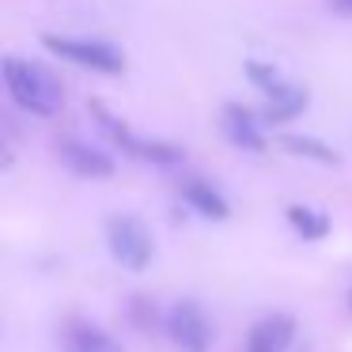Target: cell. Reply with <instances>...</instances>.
Returning a JSON list of instances; mask_svg holds the SVG:
<instances>
[{
  "label": "cell",
  "instance_id": "obj_1",
  "mask_svg": "<svg viewBox=\"0 0 352 352\" xmlns=\"http://www.w3.org/2000/svg\"><path fill=\"white\" fill-rule=\"evenodd\" d=\"M0 76L8 84L12 99L23 110H31L34 118H54L65 102V87L46 65L23 61V57H4L0 65Z\"/></svg>",
  "mask_w": 352,
  "mask_h": 352
},
{
  "label": "cell",
  "instance_id": "obj_2",
  "mask_svg": "<svg viewBox=\"0 0 352 352\" xmlns=\"http://www.w3.org/2000/svg\"><path fill=\"white\" fill-rule=\"evenodd\" d=\"M107 246H110L118 265L129 269V273H144L155 258V239L140 216H110Z\"/></svg>",
  "mask_w": 352,
  "mask_h": 352
},
{
  "label": "cell",
  "instance_id": "obj_3",
  "mask_svg": "<svg viewBox=\"0 0 352 352\" xmlns=\"http://www.w3.org/2000/svg\"><path fill=\"white\" fill-rule=\"evenodd\" d=\"M42 46L50 54L65 57L72 65H84L91 72H102V76H122L125 72V57L118 46L102 38H65V34H42Z\"/></svg>",
  "mask_w": 352,
  "mask_h": 352
},
{
  "label": "cell",
  "instance_id": "obj_4",
  "mask_svg": "<svg viewBox=\"0 0 352 352\" xmlns=\"http://www.w3.org/2000/svg\"><path fill=\"white\" fill-rule=\"evenodd\" d=\"M163 326H167V337L182 352H208L212 341H216L212 318H208V311L201 303H193V299H178V303L167 311Z\"/></svg>",
  "mask_w": 352,
  "mask_h": 352
},
{
  "label": "cell",
  "instance_id": "obj_5",
  "mask_svg": "<svg viewBox=\"0 0 352 352\" xmlns=\"http://www.w3.org/2000/svg\"><path fill=\"white\" fill-rule=\"evenodd\" d=\"M296 341V318L292 314H265L261 322H254L246 333V352H288V344Z\"/></svg>",
  "mask_w": 352,
  "mask_h": 352
},
{
  "label": "cell",
  "instance_id": "obj_6",
  "mask_svg": "<svg viewBox=\"0 0 352 352\" xmlns=\"http://www.w3.org/2000/svg\"><path fill=\"white\" fill-rule=\"evenodd\" d=\"M61 160H65V167L80 178H110L118 167L102 148L87 144V140H61Z\"/></svg>",
  "mask_w": 352,
  "mask_h": 352
},
{
  "label": "cell",
  "instance_id": "obj_7",
  "mask_svg": "<svg viewBox=\"0 0 352 352\" xmlns=\"http://www.w3.org/2000/svg\"><path fill=\"white\" fill-rule=\"evenodd\" d=\"M223 137L231 140L235 148H243V152H261L265 148V133H261V122L250 114L246 107H239V102H228L223 107Z\"/></svg>",
  "mask_w": 352,
  "mask_h": 352
},
{
  "label": "cell",
  "instance_id": "obj_8",
  "mask_svg": "<svg viewBox=\"0 0 352 352\" xmlns=\"http://www.w3.org/2000/svg\"><path fill=\"white\" fill-rule=\"evenodd\" d=\"M303 110H307V91L296 84H280L276 91L265 95V102H261V118H265L269 125H288V122H296Z\"/></svg>",
  "mask_w": 352,
  "mask_h": 352
},
{
  "label": "cell",
  "instance_id": "obj_9",
  "mask_svg": "<svg viewBox=\"0 0 352 352\" xmlns=\"http://www.w3.org/2000/svg\"><path fill=\"white\" fill-rule=\"evenodd\" d=\"M182 201L193 208L197 216H205V220H228L231 216V205L223 201V193L216 190V186L201 182V178H190V182H182Z\"/></svg>",
  "mask_w": 352,
  "mask_h": 352
},
{
  "label": "cell",
  "instance_id": "obj_10",
  "mask_svg": "<svg viewBox=\"0 0 352 352\" xmlns=\"http://www.w3.org/2000/svg\"><path fill=\"white\" fill-rule=\"evenodd\" d=\"M65 344H69V352H122V344L95 322H72Z\"/></svg>",
  "mask_w": 352,
  "mask_h": 352
},
{
  "label": "cell",
  "instance_id": "obj_11",
  "mask_svg": "<svg viewBox=\"0 0 352 352\" xmlns=\"http://www.w3.org/2000/svg\"><path fill=\"white\" fill-rule=\"evenodd\" d=\"M280 148L292 155H303V160H314L322 167H341V155L326 144V140H314V137H303V133H280Z\"/></svg>",
  "mask_w": 352,
  "mask_h": 352
},
{
  "label": "cell",
  "instance_id": "obj_12",
  "mask_svg": "<svg viewBox=\"0 0 352 352\" xmlns=\"http://www.w3.org/2000/svg\"><path fill=\"white\" fill-rule=\"evenodd\" d=\"M91 118L99 122V129L107 133V137L114 140L118 148H125L129 155H137V148H140V137H137V133H133V129H129V125H125L118 114H110V110L102 107L99 99H91Z\"/></svg>",
  "mask_w": 352,
  "mask_h": 352
},
{
  "label": "cell",
  "instance_id": "obj_13",
  "mask_svg": "<svg viewBox=\"0 0 352 352\" xmlns=\"http://www.w3.org/2000/svg\"><path fill=\"white\" fill-rule=\"evenodd\" d=\"M288 223H292V231H299V235L311 239V243L329 235V216L314 212V208H307V205H288Z\"/></svg>",
  "mask_w": 352,
  "mask_h": 352
},
{
  "label": "cell",
  "instance_id": "obj_14",
  "mask_svg": "<svg viewBox=\"0 0 352 352\" xmlns=\"http://www.w3.org/2000/svg\"><path fill=\"white\" fill-rule=\"evenodd\" d=\"M137 160L155 163V167H178V163H186V152L178 144H163V140H140Z\"/></svg>",
  "mask_w": 352,
  "mask_h": 352
},
{
  "label": "cell",
  "instance_id": "obj_15",
  "mask_svg": "<svg viewBox=\"0 0 352 352\" xmlns=\"http://www.w3.org/2000/svg\"><path fill=\"white\" fill-rule=\"evenodd\" d=\"M243 69H246V80H250L254 87H261L265 95H269V91H276V87L284 84V76L273 69V65H265V61H246Z\"/></svg>",
  "mask_w": 352,
  "mask_h": 352
},
{
  "label": "cell",
  "instance_id": "obj_16",
  "mask_svg": "<svg viewBox=\"0 0 352 352\" xmlns=\"http://www.w3.org/2000/svg\"><path fill=\"white\" fill-rule=\"evenodd\" d=\"M12 163H16V148L8 144V137L0 133V170H8Z\"/></svg>",
  "mask_w": 352,
  "mask_h": 352
},
{
  "label": "cell",
  "instance_id": "obj_17",
  "mask_svg": "<svg viewBox=\"0 0 352 352\" xmlns=\"http://www.w3.org/2000/svg\"><path fill=\"white\" fill-rule=\"evenodd\" d=\"M133 311H137V314H133V322H137V326H152V318H148V314H152V307H148L144 303V299H133Z\"/></svg>",
  "mask_w": 352,
  "mask_h": 352
},
{
  "label": "cell",
  "instance_id": "obj_18",
  "mask_svg": "<svg viewBox=\"0 0 352 352\" xmlns=\"http://www.w3.org/2000/svg\"><path fill=\"white\" fill-rule=\"evenodd\" d=\"M329 4H333L341 16H352V0H329Z\"/></svg>",
  "mask_w": 352,
  "mask_h": 352
},
{
  "label": "cell",
  "instance_id": "obj_19",
  "mask_svg": "<svg viewBox=\"0 0 352 352\" xmlns=\"http://www.w3.org/2000/svg\"><path fill=\"white\" fill-rule=\"evenodd\" d=\"M349 307H352V292H349Z\"/></svg>",
  "mask_w": 352,
  "mask_h": 352
}]
</instances>
